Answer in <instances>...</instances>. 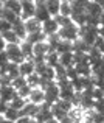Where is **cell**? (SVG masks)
<instances>
[{"label": "cell", "mask_w": 104, "mask_h": 123, "mask_svg": "<svg viewBox=\"0 0 104 123\" xmlns=\"http://www.w3.org/2000/svg\"><path fill=\"white\" fill-rule=\"evenodd\" d=\"M58 34H59V37L64 39V41L75 42V41L79 39V27L73 22V24L67 25V27H61L59 31H58Z\"/></svg>", "instance_id": "6da1fadb"}, {"label": "cell", "mask_w": 104, "mask_h": 123, "mask_svg": "<svg viewBox=\"0 0 104 123\" xmlns=\"http://www.w3.org/2000/svg\"><path fill=\"white\" fill-rule=\"evenodd\" d=\"M5 51H6V55H8V58H9L11 62H16V64L20 66V64L25 61L23 55H22V50H20V44H8Z\"/></svg>", "instance_id": "7a4b0ae2"}, {"label": "cell", "mask_w": 104, "mask_h": 123, "mask_svg": "<svg viewBox=\"0 0 104 123\" xmlns=\"http://www.w3.org/2000/svg\"><path fill=\"white\" fill-rule=\"evenodd\" d=\"M44 92H45V103L44 105H48V106L56 105L58 100H59V86H58V83L54 81L47 90H44Z\"/></svg>", "instance_id": "3957f363"}, {"label": "cell", "mask_w": 104, "mask_h": 123, "mask_svg": "<svg viewBox=\"0 0 104 123\" xmlns=\"http://www.w3.org/2000/svg\"><path fill=\"white\" fill-rule=\"evenodd\" d=\"M34 118H36L37 123H48L50 120H53L54 115H53V111H51V106L40 105V109H39L37 115H36Z\"/></svg>", "instance_id": "277c9868"}, {"label": "cell", "mask_w": 104, "mask_h": 123, "mask_svg": "<svg viewBox=\"0 0 104 123\" xmlns=\"http://www.w3.org/2000/svg\"><path fill=\"white\" fill-rule=\"evenodd\" d=\"M16 97H17V89L14 86H2L0 87V101H5L9 105Z\"/></svg>", "instance_id": "5b68a950"}, {"label": "cell", "mask_w": 104, "mask_h": 123, "mask_svg": "<svg viewBox=\"0 0 104 123\" xmlns=\"http://www.w3.org/2000/svg\"><path fill=\"white\" fill-rule=\"evenodd\" d=\"M34 19H37L40 24H44L45 20L51 19V14L50 11L47 9V5L44 3H36V12H34Z\"/></svg>", "instance_id": "8992f818"}, {"label": "cell", "mask_w": 104, "mask_h": 123, "mask_svg": "<svg viewBox=\"0 0 104 123\" xmlns=\"http://www.w3.org/2000/svg\"><path fill=\"white\" fill-rule=\"evenodd\" d=\"M59 28L61 27H59V24L56 22V19H54V17L48 19V20H45L44 24H42V31L47 34V37L48 36H53V34H58Z\"/></svg>", "instance_id": "52a82bcc"}, {"label": "cell", "mask_w": 104, "mask_h": 123, "mask_svg": "<svg viewBox=\"0 0 104 123\" xmlns=\"http://www.w3.org/2000/svg\"><path fill=\"white\" fill-rule=\"evenodd\" d=\"M36 12V2H22V20H28V19L34 17Z\"/></svg>", "instance_id": "ba28073f"}, {"label": "cell", "mask_w": 104, "mask_h": 123, "mask_svg": "<svg viewBox=\"0 0 104 123\" xmlns=\"http://www.w3.org/2000/svg\"><path fill=\"white\" fill-rule=\"evenodd\" d=\"M12 31L17 34V37L22 41H27V36H28V31H27V27H25V22L22 19H19L14 25H12Z\"/></svg>", "instance_id": "9c48e42d"}, {"label": "cell", "mask_w": 104, "mask_h": 123, "mask_svg": "<svg viewBox=\"0 0 104 123\" xmlns=\"http://www.w3.org/2000/svg\"><path fill=\"white\" fill-rule=\"evenodd\" d=\"M36 72V64H34V61L33 59H25L23 62L20 64V75L22 76H30V75H33V73Z\"/></svg>", "instance_id": "30bf717a"}, {"label": "cell", "mask_w": 104, "mask_h": 123, "mask_svg": "<svg viewBox=\"0 0 104 123\" xmlns=\"http://www.w3.org/2000/svg\"><path fill=\"white\" fill-rule=\"evenodd\" d=\"M39 109H40V106H39V105H34V103L28 101L27 105H25V108L20 111V114H22V117H31V118H34L36 115H37Z\"/></svg>", "instance_id": "8fae6325"}, {"label": "cell", "mask_w": 104, "mask_h": 123, "mask_svg": "<svg viewBox=\"0 0 104 123\" xmlns=\"http://www.w3.org/2000/svg\"><path fill=\"white\" fill-rule=\"evenodd\" d=\"M28 101H31V103H34V105H44L45 103V92L42 89H39V87H36V89L31 90V95H30V98H28Z\"/></svg>", "instance_id": "7c38bea8"}, {"label": "cell", "mask_w": 104, "mask_h": 123, "mask_svg": "<svg viewBox=\"0 0 104 123\" xmlns=\"http://www.w3.org/2000/svg\"><path fill=\"white\" fill-rule=\"evenodd\" d=\"M3 73H6L8 76H11L12 80H16L17 76H20V66L16 62H9L8 66L5 67V70L3 72H0V75H3Z\"/></svg>", "instance_id": "4fadbf2b"}, {"label": "cell", "mask_w": 104, "mask_h": 123, "mask_svg": "<svg viewBox=\"0 0 104 123\" xmlns=\"http://www.w3.org/2000/svg\"><path fill=\"white\" fill-rule=\"evenodd\" d=\"M0 19H3V20L9 22L11 25H14L20 17H19L16 12H12V11H9V9H6V8H3V6H2V8H0Z\"/></svg>", "instance_id": "5bb4252c"}, {"label": "cell", "mask_w": 104, "mask_h": 123, "mask_svg": "<svg viewBox=\"0 0 104 123\" xmlns=\"http://www.w3.org/2000/svg\"><path fill=\"white\" fill-rule=\"evenodd\" d=\"M86 12L89 16H93V17H99V16L104 12V8L101 5H98V3H95V2L90 0L89 5H87V8H86Z\"/></svg>", "instance_id": "9a60e30c"}, {"label": "cell", "mask_w": 104, "mask_h": 123, "mask_svg": "<svg viewBox=\"0 0 104 123\" xmlns=\"http://www.w3.org/2000/svg\"><path fill=\"white\" fill-rule=\"evenodd\" d=\"M23 22H25V27H27L28 34L37 33V31H42V24L37 20V19L31 17V19H28V20H23Z\"/></svg>", "instance_id": "2e32d148"}, {"label": "cell", "mask_w": 104, "mask_h": 123, "mask_svg": "<svg viewBox=\"0 0 104 123\" xmlns=\"http://www.w3.org/2000/svg\"><path fill=\"white\" fill-rule=\"evenodd\" d=\"M20 50L25 59H33L34 58V45H31L28 41H22L20 42Z\"/></svg>", "instance_id": "e0dca14e"}, {"label": "cell", "mask_w": 104, "mask_h": 123, "mask_svg": "<svg viewBox=\"0 0 104 123\" xmlns=\"http://www.w3.org/2000/svg\"><path fill=\"white\" fill-rule=\"evenodd\" d=\"M61 0H45V5H47V9L50 11L51 17H56L59 16V11H61Z\"/></svg>", "instance_id": "ac0fdd59"}, {"label": "cell", "mask_w": 104, "mask_h": 123, "mask_svg": "<svg viewBox=\"0 0 104 123\" xmlns=\"http://www.w3.org/2000/svg\"><path fill=\"white\" fill-rule=\"evenodd\" d=\"M3 8H6V9H9V11L16 12L19 17L22 16V2H20V0H9V2L3 3Z\"/></svg>", "instance_id": "d6986e66"}, {"label": "cell", "mask_w": 104, "mask_h": 123, "mask_svg": "<svg viewBox=\"0 0 104 123\" xmlns=\"http://www.w3.org/2000/svg\"><path fill=\"white\" fill-rule=\"evenodd\" d=\"M59 64L67 67H71L75 66V53L73 51H69V53H64V55H59Z\"/></svg>", "instance_id": "ffe728a7"}, {"label": "cell", "mask_w": 104, "mask_h": 123, "mask_svg": "<svg viewBox=\"0 0 104 123\" xmlns=\"http://www.w3.org/2000/svg\"><path fill=\"white\" fill-rule=\"evenodd\" d=\"M27 41L30 42L31 45H36L39 44V42H45L47 41V34L44 33V31H37V33H31L27 36Z\"/></svg>", "instance_id": "44dd1931"}, {"label": "cell", "mask_w": 104, "mask_h": 123, "mask_svg": "<svg viewBox=\"0 0 104 123\" xmlns=\"http://www.w3.org/2000/svg\"><path fill=\"white\" fill-rule=\"evenodd\" d=\"M56 51L59 55H64V53H69V51H73V42L70 41H64L61 39L56 45Z\"/></svg>", "instance_id": "7402d4cb"}, {"label": "cell", "mask_w": 104, "mask_h": 123, "mask_svg": "<svg viewBox=\"0 0 104 123\" xmlns=\"http://www.w3.org/2000/svg\"><path fill=\"white\" fill-rule=\"evenodd\" d=\"M90 45H87L82 39H78L73 42V53H89L90 51Z\"/></svg>", "instance_id": "603a6c76"}, {"label": "cell", "mask_w": 104, "mask_h": 123, "mask_svg": "<svg viewBox=\"0 0 104 123\" xmlns=\"http://www.w3.org/2000/svg\"><path fill=\"white\" fill-rule=\"evenodd\" d=\"M3 117H5L6 120H9V122H17L19 118L22 117V114H20V111H19V109H14V108H11V106H9V108L6 109V112L3 114Z\"/></svg>", "instance_id": "cb8c5ba5"}, {"label": "cell", "mask_w": 104, "mask_h": 123, "mask_svg": "<svg viewBox=\"0 0 104 123\" xmlns=\"http://www.w3.org/2000/svg\"><path fill=\"white\" fill-rule=\"evenodd\" d=\"M75 67H76V70H78V73H79V76H86V78H89V76L93 75L92 66H90V64H76Z\"/></svg>", "instance_id": "d4e9b609"}, {"label": "cell", "mask_w": 104, "mask_h": 123, "mask_svg": "<svg viewBox=\"0 0 104 123\" xmlns=\"http://www.w3.org/2000/svg\"><path fill=\"white\" fill-rule=\"evenodd\" d=\"M45 62H47V66L53 67V69L56 66H59V53L58 51H50L45 58Z\"/></svg>", "instance_id": "484cf974"}, {"label": "cell", "mask_w": 104, "mask_h": 123, "mask_svg": "<svg viewBox=\"0 0 104 123\" xmlns=\"http://www.w3.org/2000/svg\"><path fill=\"white\" fill-rule=\"evenodd\" d=\"M2 37L6 41V44H20V39L17 37V34H16L12 30H9V31H6V33H3Z\"/></svg>", "instance_id": "4316f807"}, {"label": "cell", "mask_w": 104, "mask_h": 123, "mask_svg": "<svg viewBox=\"0 0 104 123\" xmlns=\"http://www.w3.org/2000/svg\"><path fill=\"white\" fill-rule=\"evenodd\" d=\"M51 111H53V115H54V118H56V120H59V122H62L64 118L70 117V114H69V112L62 111V109H61V108H58L56 105H53V106H51Z\"/></svg>", "instance_id": "83f0119b"}, {"label": "cell", "mask_w": 104, "mask_h": 123, "mask_svg": "<svg viewBox=\"0 0 104 123\" xmlns=\"http://www.w3.org/2000/svg\"><path fill=\"white\" fill-rule=\"evenodd\" d=\"M61 16H65V17H71L73 14V6H71V2H62L61 3Z\"/></svg>", "instance_id": "f1b7e54d"}, {"label": "cell", "mask_w": 104, "mask_h": 123, "mask_svg": "<svg viewBox=\"0 0 104 123\" xmlns=\"http://www.w3.org/2000/svg\"><path fill=\"white\" fill-rule=\"evenodd\" d=\"M28 103V100H25V98H22V97H19V93H17V97H16L14 100H12L11 103H9V106L11 108H14V109H19V111H22V109L25 108V105Z\"/></svg>", "instance_id": "f546056e"}, {"label": "cell", "mask_w": 104, "mask_h": 123, "mask_svg": "<svg viewBox=\"0 0 104 123\" xmlns=\"http://www.w3.org/2000/svg\"><path fill=\"white\" fill-rule=\"evenodd\" d=\"M40 75L39 73H33V75H30V76H27V83H28V86H31L33 89H36V87H39V84H40Z\"/></svg>", "instance_id": "4dcf8cb0"}, {"label": "cell", "mask_w": 104, "mask_h": 123, "mask_svg": "<svg viewBox=\"0 0 104 123\" xmlns=\"http://www.w3.org/2000/svg\"><path fill=\"white\" fill-rule=\"evenodd\" d=\"M54 72H56V81H62V80H69L67 78V69L64 66H56L54 67Z\"/></svg>", "instance_id": "1f68e13d"}, {"label": "cell", "mask_w": 104, "mask_h": 123, "mask_svg": "<svg viewBox=\"0 0 104 123\" xmlns=\"http://www.w3.org/2000/svg\"><path fill=\"white\" fill-rule=\"evenodd\" d=\"M31 90H33V87L31 86H23V87H20V89L17 90V93H19V97H22V98H25V100H28L30 98V95H31Z\"/></svg>", "instance_id": "d6a6232c"}, {"label": "cell", "mask_w": 104, "mask_h": 123, "mask_svg": "<svg viewBox=\"0 0 104 123\" xmlns=\"http://www.w3.org/2000/svg\"><path fill=\"white\" fill-rule=\"evenodd\" d=\"M56 22L59 24V27H67V25H70V24H73V19L71 17H65V16H56Z\"/></svg>", "instance_id": "836d02e7"}, {"label": "cell", "mask_w": 104, "mask_h": 123, "mask_svg": "<svg viewBox=\"0 0 104 123\" xmlns=\"http://www.w3.org/2000/svg\"><path fill=\"white\" fill-rule=\"evenodd\" d=\"M27 78H25V76H17V78H16V80H12V86H14L16 87V89H20V87H23V86H27Z\"/></svg>", "instance_id": "e575fe53"}, {"label": "cell", "mask_w": 104, "mask_h": 123, "mask_svg": "<svg viewBox=\"0 0 104 123\" xmlns=\"http://www.w3.org/2000/svg\"><path fill=\"white\" fill-rule=\"evenodd\" d=\"M67 78H69L70 81H73V80L79 78V73H78V70H76V67H75V66L67 67Z\"/></svg>", "instance_id": "d590c367"}, {"label": "cell", "mask_w": 104, "mask_h": 123, "mask_svg": "<svg viewBox=\"0 0 104 123\" xmlns=\"http://www.w3.org/2000/svg\"><path fill=\"white\" fill-rule=\"evenodd\" d=\"M11 62L8 58V55H6V51H3V53H0V72H3L5 70V67L8 66V64Z\"/></svg>", "instance_id": "8d00e7d4"}, {"label": "cell", "mask_w": 104, "mask_h": 123, "mask_svg": "<svg viewBox=\"0 0 104 123\" xmlns=\"http://www.w3.org/2000/svg\"><path fill=\"white\" fill-rule=\"evenodd\" d=\"M9 30H12V25L9 24V22H6V20H3V19H0V34L6 33V31H9Z\"/></svg>", "instance_id": "74e56055"}, {"label": "cell", "mask_w": 104, "mask_h": 123, "mask_svg": "<svg viewBox=\"0 0 104 123\" xmlns=\"http://www.w3.org/2000/svg\"><path fill=\"white\" fill-rule=\"evenodd\" d=\"M2 86H12V78L8 76L6 73L0 75V87H2Z\"/></svg>", "instance_id": "f35d334b"}, {"label": "cell", "mask_w": 104, "mask_h": 123, "mask_svg": "<svg viewBox=\"0 0 104 123\" xmlns=\"http://www.w3.org/2000/svg\"><path fill=\"white\" fill-rule=\"evenodd\" d=\"M93 47L98 48V50L101 51V53H104V39H103L101 36L96 37V41H95V44H93Z\"/></svg>", "instance_id": "ab89813d"}, {"label": "cell", "mask_w": 104, "mask_h": 123, "mask_svg": "<svg viewBox=\"0 0 104 123\" xmlns=\"http://www.w3.org/2000/svg\"><path fill=\"white\" fill-rule=\"evenodd\" d=\"M93 111L104 112V98H101V100H95V106H93Z\"/></svg>", "instance_id": "60d3db41"}, {"label": "cell", "mask_w": 104, "mask_h": 123, "mask_svg": "<svg viewBox=\"0 0 104 123\" xmlns=\"http://www.w3.org/2000/svg\"><path fill=\"white\" fill-rule=\"evenodd\" d=\"M93 98H95V100L104 98V89H98V87H95V89H93Z\"/></svg>", "instance_id": "b9f144b4"}, {"label": "cell", "mask_w": 104, "mask_h": 123, "mask_svg": "<svg viewBox=\"0 0 104 123\" xmlns=\"http://www.w3.org/2000/svg\"><path fill=\"white\" fill-rule=\"evenodd\" d=\"M16 123H37L36 118H31V117H20Z\"/></svg>", "instance_id": "7bdbcfd3"}, {"label": "cell", "mask_w": 104, "mask_h": 123, "mask_svg": "<svg viewBox=\"0 0 104 123\" xmlns=\"http://www.w3.org/2000/svg\"><path fill=\"white\" fill-rule=\"evenodd\" d=\"M9 108V105L8 103H5V101H0V115H3L6 112V109Z\"/></svg>", "instance_id": "ee69618b"}, {"label": "cell", "mask_w": 104, "mask_h": 123, "mask_svg": "<svg viewBox=\"0 0 104 123\" xmlns=\"http://www.w3.org/2000/svg\"><path fill=\"white\" fill-rule=\"evenodd\" d=\"M6 45H8V44H6V41L3 39L2 34H0V53H3V51L6 50Z\"/></svg>", "instance_id": "f6af8a7d"}, {"label": "cell", "mask_w": 104, "mask_h": 123, "mask_svg": "<svg viewBox=\"0 0 104 123\" xmlns=\"http://www.w3.org/2000/svg\"><path fill=\"white\" fill-rule=\"evenodd\" d=\"M99 24H101V27H104V12L99 16Z\"/></svg>", "instance_id": "bcb514c9"}, {"label": "cell", "mask_w": 104, "mask_h": 123, "mask_svg": "<svg viewBox=\"0 0 104 123\" xmlns=\"http://www.w3.org/2000/svg\"><path fill=\"white\" fill-rule=\"evenodd\" d=\"M0 123H16V122H9V120H6V118L2 115V120H0Z\"/></svg>", "instance_id": "7dc6e473"}, {"label": "cell", "mask_w": 104, "mask_h": 123, "mask_svg": "<svg viewBox=\"0 0 104 123\" xmlns=\"http://www.w3.org/2000/svg\"><path fill=\"white\" fill-rule=\"evenodd\" d=\"M99 36L104 39V27H99Z\"/></svg>", "instance_id": "c3c4849f"}, {"label": "cell", "mask_w": 104, "mask_h": 123, "mask_svg": "<svg viewBox=\"0 0 104 123\" xmlns=\"http://www.w3.org/2000/svg\"><path fill=\"white\" fill-rule=\"evenodd\" d=\"M48 123H61V122H59V120H56V118H53V120H50Z\"/></svg>", "instance_id": "681fc988"}, {"label": "cell", "mask_w": 104, "mask_h": 123, "mask_svg": "<svg viewBox=\"0 0 104 123\" xmlns=\"http://www.w3.org/2000/svg\"><path fill=\"white\" fill-rule=\"evenodd\" d=\"M0 2H2V5H3V3H6V2H9V0H0Z\"/></svg>", "instance_id": "f907efd6"}, {"label": "cell", "mask_w": 104, "mask_h": 123, "mask_svg": "<svg viewBox=\"0 0 104 123\" xmlns=\"http://www.w3.org/2000/svg\"><path fill=\"white\" fill-rule=\"evenodd\" d=\"M20 2H34V0H20Z\"/></svg>", "instance_id": "816d5d0a"}, {"label": "cell", "mask_w": 104, "mask_h": 123, "mask_svg": "<svg viewBox=\"0 0 104 123\" xmlns=\"http://www.w3.org/2000/svg\"><path fill=\"white\" fill-rule=\"evenodd\" d=\"M61 2H71V0H61Z\"/></svg>", "instance_id": "f5cc1de1"}, {"label": "cell", "mask_w": 104, "mask_h": 123, "mask_svg": "<svg viewBox=\"0 0 104 123\" xmlns=\"http://www.w3.org/2000/svg\"><path fill=\"white\" fill-rule=\"evenodd\" d=\"M103 61H104V53H103Z\"/></svg>", "instance_id": "db71d44e"}, {"label": "cell", "mask_w": 104, "mask_h": 123, "mask_svg": "<svg viewBox=\"0 0 104 123\" xmlns=\"http://www.w3.org/2000/svg\"><path fill=\"white\" fill-rule=\"evenodd\" d=\"M0 120H2V115H0Z\"/></svg>", "instance_id": "11a10c76"}]
</instances>
